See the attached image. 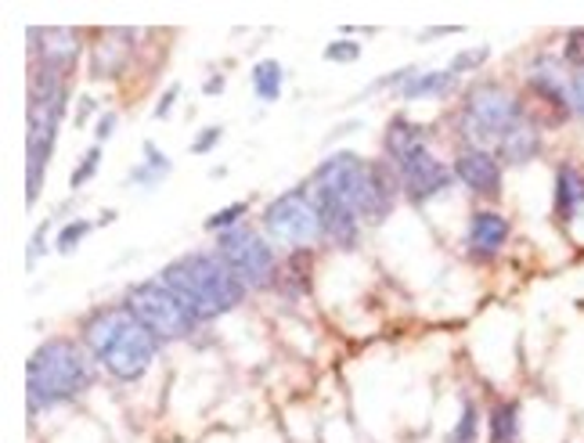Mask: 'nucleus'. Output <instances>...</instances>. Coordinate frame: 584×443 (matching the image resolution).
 <instances>
[{
    "mask_svg": "<svg viewBox=\"0 0 584 443\" xmlns=\"http://www.w3.org/2000/svg\"><path fill=\"white\" fill-rule=\"evenodd\" d=\"M541 152H545V127L534 116L523 119L520 127H512L495 144V155L501 159V166H530L534 159H541Z\"/></svg>",
    "mask_w": 584,
    "mask_h": 443,
    "instance_id": "obj_18",
    "label": "nucleus"
},
{
    "mask_svg": "<svg viewBox=\"0 0 584 443\" xmlns=\"http://www.w3.org/2000/svg\"><path fill=\"white\" fill-rule=\"evenodd\" d=\"M98 166H101V144H90L87 152H84V159H79V166L73 170V177H69L73 192H79V187H84L87 181H95Z\"/></svg>",
    "mask_w": 584,
    "mask_h": 443,
    "instance_id": "obj_29",
    "label": "nucleus"
},
{
    "mask_svg": "<svg viewBox=\"0 0 584 443\" xmlns=\"http://www.w3.org/2000/svg\"><path fill=\"white\" fill-rule=\"evenodd\" d=\"M65 105H69V84L58 73L36 69L30 73V130H25V198L36 206L40 187H44V173L55 159L58 127L65 119Z\"/></svg>",
    "mask_w": 584,
    "mask_h": 443,
    "instance_id": "obj_5",
    "label": "nucleus"
},
{
    "mask_svg": "<svg viewBox=\"0 0 584 443\" xmlns=\"http://www.w3.org/2000/svg\"><path fill=\"white\" fill-rule=\"evenodd\" d=\"M451 170H455V177L466 184L473 195L487 198V203H498L501 198V187H506V166H501V159L490 152V148H458Z\"/></svg>",
    "mask_w": 584,
    "mask_h": 443,
    "instance_id": "obj_12",
    "label": "nucleus"
},
{
    "mask_svg": "<svg viewBox=\"0 0 584 443\" xmlns=\"http://www.w3.org/2000/svg\"><path fill=\"white\" fill-rule=\"evenodd\" d=\"M30 55L36 69L58 73L69 79L79 55H84V33L79 30H30Z\"/></svg>",
    "mask_w": 584,
    "mask_h": 443,
    "instance_id": "obj_13",
    "label": "nucleus"
},
{
    "mask_svg": "<svg viewBox=\"0 0 584 443\" xmlns=\"http://www.w3.org/2000/svg\"><path fill=\"white\" fill-rule=\"evenodd\" d=\"M47 231H51V220H44L36 227V235H33V241H30V267H36L40 263V257H44V241H47Z\"/></svg>",
    "mask_w": 584,
    "mask_h": 443,
    "instance_id": "obj_34",
    "label": "nucleus"
},
{
    "mask_svg": "<svg viewBox=\"0 0 584 443\" xmlns=\"http://www.w3.org/2000/svg\"><path fill=\"white\" fill-rule=\"evenodd\" d=\"M224 87H228V84H224V76H209L206 84H203V94H209V98H214V94H224Z\"/></svg>",
    "mask_w": 584,
    "mask_h": 443,
    "instance_id": "obj_38",
    "label": "nucleus"
},
{
    "mask_svg": "<svg viewBox=\"0 0 584 443\" xmlns=\"http://www.w3.org/2000/svg\"><path fill=\"white\" fill-rule=\"evenodd\" d=\"M220 138H224V127H206V130L192 141V155H209V152H214V148L220 144Z\"/></svg>",
    "mask_w": 584,
    "mask_h": 443,
    "instance_id": "obj_32",
    "label": "nucleus"
},
{
    "mask_svg": "<svg viewBox=\"0 0 584 443\" xmlns=\"http://www.w3.org/2000/svg\"><path fill=\"white\" fill-rule=\"evenodd\" d=\"M260 231L268 235L274 249H289V252H303L325 238L322 217H317L307 187H292V192L278 195L274 203L263 206Z\"/></svg>",
    "mask_w": 584,
    "mask_h": 443,
    "instance_id": "obj_8",
    "label": "nucleus"
},
{
    "mask_svg": "<svg viewBox=\"0 0 584 443\" xmlns=\"http://www.w3.org/2000/svg\"><path fill=\"white\" fill-rule=\"evenodd\" d=\"M455 87H458V76L451 69H426V73L411 69L404 84L397 87V94L404 101H419V98H447Z\"/></svg>",
    "mask_w": 584,
    "mask_h": 443,
    "instance_id": "obj_20",
    "label": "nucleus"
},
{
    "mask_svg": "<svg viewBox=\"0 0 584 443\" xmlns=\"http://www.w3.org/2000/svg\"><path fill=\"white\" fill-rule=\"evenodd\" d=\"M79 343L87 346V354L98 360V368H105V375H112L116 382L144 379L159 346H163L127 306H105V311L90 314L84 328H79Z\"/></svg>",
    "mask_w": 584,
    "mask_h": 443,
    "instance_id": "obj_1",
    "label": "nucleus"
},
{
    "mask_svg": "<svg viewBox=\"0 0 584 443\" xmlns=\"http://www.w3.org/2000/svg\"><path fill=\"white\" fill-rule=\"evenodd\" d=\"M123 306L141 321L144 328L155 335L159 343L192 339V335L198 332V325H203L192 306L184 303L170 285H163L159 278H149V281H138V285H130Z\"/></svg>",
    "mask_w": 584,
    "mask_h": 443,
    "instance_id": "obj_7",
    "label": "nucleus"
},
{
    "mask_svg": "<svg viewBox=\"0 0 584 443\" xmlns=\"http://www.w3.org/2000/svg\"><path fill=\"white\" fill-rule=\"evenodd\" d=\"M159 281L170 285L198 314V321H217L231 314L246 300V285L217 252H188L159 271Z\"/></svg>",
    "mask_w": 584,
    "mask_h": 443,
    "instance_id": "obj_4",
    "label": "nucleus"
},
{
    "mask_svg": "<svg viewBox=\"0 0 584 443\" xmlns=\"http://www.w3.org/2000/svg\"><path fill=\"white\" fill-rule=\"evenodd\" d=\"M311 181L339 192L354 206L357 217H361V224L368 227L387 220L397 206V195H404L401 177H397L390 163H365V159L354 152L328 155L325 163L311 173Z\"/></svg>",
    "mask_w": 584,
    "mask_h": 443,
    "instance_id": "obj_3",
    "label": "nucleus"
},
{
    "mask_svg": "<svg viewBox=\"0 0 584 443\" xmlns=\"http://www.w3.org/2000/svg\"><path fill=\"white\" fill-rule=\"evenodd\" d=\"M274 289L278 292H289V295H303L311 292V252H289L278 267V278H274Z\"/></svg>",
    "mask_w": 584,
    "mask_h": 443,
    "instance_id": "obj_22",
    "label": "nucleus"
},
{
    "mask_svg": "<svg viewBox=\"0 0 584 443\" xmlns=\"http://www.w3.org/2000/svg\"><path fill=\"white\" fill-rule=\"evenodd\" d=\"M138 30H101L90 44V76L95 79H119L127 73L130 58H134V40Z\"/></svg>",
    "mask_w": 584,
    "mask_h": 443,
    "instance_id": "obj_15",
    "label": "nucleus"
},
{
    "mask_svg": "<svg viewBox=\"0 0 584 443\" xmlns=\"http://www.w3.org/2000/svg\"><path fill=\"white\" fill-rule=\"evenodd\" d=\"M116 123H119V116H116V112H101V116H98V127H95V138H98V144H105V141L112 138Z\"/></svg>",
    "mask_w": 584,
    "mask_h": 443,
    "instance_id": "obj_35",
    "label": "nucleus"
},
{
    "mask_svg": "<svg viewBox=\"0 0 584 443\" xmlns=\"http://www.w3.org/2000/svg\"><path fill=\"white\" fill-rule=\"evenodd\" d=\"M95 109H98V101L90 98V94H84V98H79V105H76V127H84L90 116H95Z\"/></svg>",
    "mask_w": 584,
    "mask_h": 443,
    "instance_id": "obj_37",
    "label": "nucleus"
},
{
    "mask_svg": "<svg viewBox=\"0 0 584 443\" xmlns=\"http://www.w3.org/2000/svg\"><path fill=\"white\" fill-rule=\"evenodd\" d=\"M552 209H555V220H560L563 227L577 224L584 217V166H577V163L555 166Z\"/></svg>",
    "mask_w": 584,
    "mask_h": 443,
    "instance_id": "obj_19",
    "label": "nucleus"
},
{
    "mask_svg": "<svg viewBox=\"0 0 584 443\" xmlns=\"http://www.w3.org/2000/svg\"><path fill=\"white\" fill-rule=\"evenodd\" d=\"M144 163L130 170V177L127 184H138V187H155L159 181H166L170 177V170H174V163H170V155H163L152 141H144Z\"/></svg>",
    "mask_w": 584,
    "mask_h": 443,
    "instance_id": "obj_23",
    "label": "nucleus"
},
{
    "mask_svg": "<svg viewBox=\"0 0 584 443\" xmlns=\"http://www.w3.org/2000/svg\"><path fill=\"white\" fill-rule=\"evenodd\" d=\"M397 177H401V192L411 198L415 206H426V203H433L436 195H444L451 184H455L458 177H455V170H451L444 159H436L433 155V148L430 152H422L419 159H411L408 166H401V170H393Z\"/></svg>",
    "mask_w": 584,
    "mask_h": 443,
    "instance_id": "obj_14",
    "label": "nucleus"
},
{
    "mask_svg": "<svg viewBox=\"0 0 584 443\" xmlns=\"http://www.w3.org/2000/svg\"><path fill=\"white\" fill-rule=\"evenodd\" d=\"M214 252L231 267L235 278L242 281L246 289H274V278H278L282 260H278L268 235L257 231V227L242 224V227H235V231L217 235Z\"/></svg>",
    "mask_w": 584,
    "mask_h": 443,
    "instance_id": "obj_9",
    "label": "nucleus"
},
{
    "mask_svg": "<svg viewBox=\"0 0 584 443\" xmlns=\"http://www.w3.org/2000/svg\"><path fill=\"white\" fill-rule=\"evenodd\" d=\"M382 148H387V163L393 170L408 166L411 159H419L422 152H430V130L415 123L408 116H393L387 123V138H382Z\"/></svg>",
    "mask_w": 584,
    "mask_h": 443,
    "instance_id": "obj_17",
    "label": "nucleus"
},
{
    "mask_svg": "<svg viewBox=\"0 0 584 443\" xmlns=\"http://www.w3.org/2000/svg\"><path fill=\"white\" fill-rule=\"evenodd\" d=\"M560 58L566 62L570 73H584V25H581V30H570V33L563 36Z\"/></svg>",
    "mask_w": 584,
    "mask_h": 443,
    "instance_id": "obj_28",
    "label": "nucleus"
},
{
    "mask_svg": "<svg viewBox=\"0 0 584 443\" xmlns=\"http://www.w3.org/2000/svg\"><path fill=\"white\" fill-rule=\"evenodd\" d=\"M487 58H490V47H473V51H462V55L451 58L447 69L455 73V76H462V73H476Z\"/></svg>",
    "mask_w": 584,
    "mask_h": 443,
    "instance_id": "obj_30",
    "label": "nucleus"
},
{
    "mask_svg": "<svg viewBox=\"0 0 584 443\" xmlns=\"http://www.w3.org/2000/svg\"><path fill=\"white\" fill-rule=\"evenodd\" d=\"M476 440H480V411H476L473 400H466L458 414V425L451 429L447 443H476Z\"/></svg>",
    "mask_w": 584,
    "mask_h": 443,
    "instance_id": "obj_25",
    "label": "nucleus"
},
{
    "mask_svg": "<svg viewBox=\"0 0 584 443\" xmlns=\"http://www.w3.org/2000/svg\"><path fill=\"white\" fill-rule=\"evenodd\" d=\"M512 224L509 217H501L498 209H476L469 217V231H466V249L473 260H495L501 249L509 246Z\"/></svg>",
    "mask_w": 584,
    "mask_h": 443,
    "instance_id": "obj_16",
    "label": "nucleus"
},
{
    "mask_svg": "<svg viewBox=\"0 0 584 443\" xmlns=\"http://www.w3.org/2000/svg\"><path fill=\"white\" fill-rule=\"evenodd\" d=\"M523 119H530V105L516 90L501 84H473L458 105L455 133L462 148H490L495 152V144Z\"/></svg>",
    "mask_w": 584,
    "mask_h": 443,
    "instance_id": "obj_6",
    "label": "nucleus"
},
{
    "mask_svg": "<svg viewBox=\"0 0 584 443\" xmlns=\"http://www.w3.org/2000/svg\"><path fill=\"white\" fill-rule=\"evenodd\" d=\"M98 360L87 354L76 339H47L40 343L30 365H25V397H30V414L51 411L58 404L84 397L95 386Z\"/></svg>",
    "mask_w": 584,
    "mask_h": 443,
    "instance_id": "obj_2",
    "label": "nucleus"
},
{
    "mask_svg": "<svg viewBox=\"0 0 584 443\" xmlns=\"http://www.w3.org/2000/svg\"><path fill=\"white\" fill-rule=\"evenodd\" d=\"M246 213H249V203H231V206H224L217 213H209V217H206V231H214V235L235 231V227H242Z\"/></svg>",
    "mask_w": 584,
    "mask_h": 443,
    "instance_id": "obj_26",
    "label": "nucleus"
},
{
    "mask_svg": "<svg viewBox=\"0 0 584 443\" xmlns=\"http://www.w3.org/2000/svg\"><path fill=\"white\" fill-rule=\"evenodd\" d=\"M523 425H520V400H498L487 411V440L490 443H520Z\"/></svg>",
    "mask_w": 584,
    "mask_h": 443,
    "instance_id": "obj_21",
    "label": "nucleus"
},
{
    "mask_svg": "<svg viewBox=\"0 0 584 443\" xmlns=\"http://www.w3.org/2000/svg\"><path fill=\"white\" fill-rule=\"evenodd\" d=\"M527 94L538 105V109H530V116H534L541 127H560L574 116V109H570V69L560 55L530 58Z\"/></svg>",
    "mask_w": 584,
    "mask_h": 443,
    "instance_id": "obj_10",
    "label": "nucleus"
},
{
    "mask_svg": "<svg viewBox=\"0 0 584 443\" xmlns=\"http://www.w3.org/2000/svg\"><path fill=\"white\" fill-rule=\"evenodd\" d=\"M570 109L584 119V73H570Z\"/></svg>",
    "mask_w": 584,
    "mask_h": 443,
    "instance_id": "obj_33",
    "label": "nucleus"
},
{
    "mask_svg": "<svg viewBox=\"0 0 584 443\" xmlns=\"http://www.w3.org/2000/svg\"><path fill=\"white\" fill-rule=\"evenodd\" d=\"M177 94H181L177 87H170V90L163 94V98H159V105H155V112H152V116H155V119H166L170 112H174V101H177Z\"/></svg>",
    "mask_w": 584,
    "mask_h": 443,
    "instance_id": "obj_36",
    "label": "nucleus"
},
{
    "mask_svg": "<svg viewBox=\"0 0 584 443\" xmlns=\"http://www.w3.org/2000/svg\"><path fill=\"white\" fill-rule=\"evenodd\" d=\"M322 58L325 62H357L361 58V44H357V40H332V44L322 51Z\"/></svg>",
    "mask_w": 584,
    "mask_h": 443,
    "instance_id": "obj_31",
    "label": "nucleus"
},
{
    "mask_svg": "<svg viewBox=\"0 0 584 443\" xmlns=\"http://www.w3.org/2000/svg\"><path fill=\"white\" fill-rule=\"evenodd\" d=\"M249 84H253V94L260 101H278L282 98V90H285V69H282V62H274V58H263L253 65V76H249Z\"/></svg>",
    "mask_w": 584,
    "mask_h": 443,
    "instance_id": "obj_24",
    "label": "nucleus"
},
{
    "mask_svg": "<svg viewBox=\"0 0 584 443\" xmlns=\"http://www.w3.org/2000/svg\"><path fill=\"white\" fill-rule=\"evenodd\" d=\"M95 231V224L90 220H69L58 231V238H55V249L62 252V257H69V252H76L79 246H84V238Z\"/></svg>",
    "mask_w": 584,
    "mask_h": 443,
    "instance_id": "obj_27",
    "label": "nucleus"
},
{
    "mask_svg": "<svg viewBox=\"0 0 584 443\" xmlns=\"http://www.w3.org/2000/svg\"><path fill=\"white\" fill-rule=\"evenodd\" d=\"M303 187H307V195H311V203L317 209V217H322L325 238L336 249H354L357 238H361V227H365L361 217L354 213V206L339 192H332V187L317 184V181H307Z\"/></svg>",
    "mask_w": 584,
    "mask_h": 443,
    "instance_id": "obj_11",
    "label": "nucleus"
}]
</instances>
